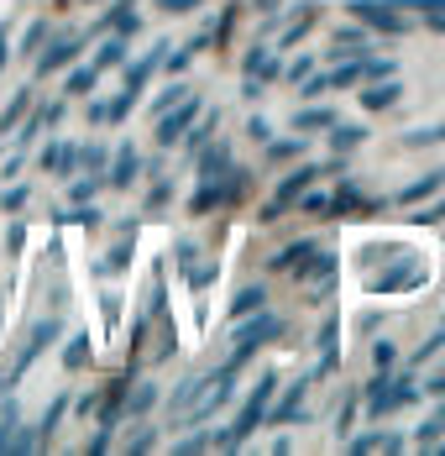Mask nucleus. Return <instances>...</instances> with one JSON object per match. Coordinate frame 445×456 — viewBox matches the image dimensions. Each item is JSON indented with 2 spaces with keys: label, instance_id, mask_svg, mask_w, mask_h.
Returning <instances> with one entry per match:
<instances>
[{
  "label": "nucleus",
  "instance_id": "obj_2",
  "mask_svg": "<svg viewBox=\"0 0 445 456\" xmlns=\"http://www.w3.org/2000/svg\"><path fill=\"white\" fill-rule=\"evenodd\" d=\"M393 94H399L393 85H388V90H372L367 94V105H372V110H377V105H393Z\"/></svg>",
  "mask_w": 445,
  "mask_h": 456
},
{
  "label": "nucleus",
  "instance_id": "obj_3",
  "mask_svg": "<svg viewBox=\"0 0 445 456\" xmlns=\"http://www.w3.org/2000/svg\"><path fill=\"white\" fill-rule=\"evenodd\" d=\"M183 121H189V110H178L174 121H163V142H174V132H183Z\"/></svg>",
  "mask_w": 445,
  "mask_h": 456
},
{
  "label": "nucleus",
  "instance_id": "obj_1",
  "mask_svg": "<svg viewBox=\"0 0 445 456\" xmlns=\"http://www.w3.org/2000/svg\"><path fill=\"white\" fill-rule=\"evenodd\" d=\"M430 189H441V174H430V179H425V183H414V189H409L403 200H419V194H430Z\"/></svg>",
  "mask_w": 445,
  "mask_h": 456
},
{
  "label": "nucleus",
  "instance_id": "obj_4",
  "mask_svg": "<svg viewBox=\"0 0 445 456\" xmlns=\"http://www.w3.org/2000/svg\"><path fill=\"white\" fill-rule=\"evenodd\" d=\"M132 168H136V158H121V163H116V179H110V183H126V179H132Z\"/></svg>",
  "mask_w": 445,
  "mask_h": 456
}]
</instances>
